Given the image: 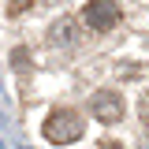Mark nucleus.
Returning a JSON list of instances; mask_svg holds the SVG:
<instances>
[{
    "instance_id": "obj_1",
    "label": "nucleus",
    "mask_w": 149,
    "mask_h": 149,
    "mask_svg": "<svg viewBox=\"0 0 149 149\" xmlns=\"http://www.w3.org/2000/svg\"><path fill=\"white\" fill-rule=\"evenodd\" d=\"M41 130H45V138L52 146H71V142H78L86 134V123H82V116L74 108H56V112H49Z\"/></svg>"
},
{
    "instance_id": "obj_2",
    "label": "nucleus",
    "mask_w": 149,
    "mask_h": 149,
    "mask_svg": "<svg viewBox=\"0 0 149 149\" xmlns=\"http://www.w3.org/2000/svg\"><path fill=\"white\" fill-rule=\"evenodd\" d=\"M119 19H123V11H119V4H112V0H90V4L82 8V22L90 26L93 34H108V30H116Z\"/></svg>"
},
{
    "instance_id": "obj_3",
    "label": "nucleus",
    "mask_w": 149,
    "mask_h": 149,
    "mask_svg": "<svg viewBox=\"0 0 149 149\" xmlns=\"http://www.w3.org/2000/svg\"><path fill=\"white\" fill-rule=\"evenodd\" d=\"M90 108H93V119H97V123H119V119H123V97L101 90V93H93Z\"/></svg>"
},
{
    "instance_id": "obj_4",
    "label": "nucleus",
    "mask_w": 149,
    "mask_h": 149,
    "mask_svg": "<svg viewBox=\"0 0 149 149\" xmlns=\"http://www.w3.org/2000/svg\"><path fill=\"white\" fill-rule=\"evenodd\" d=\"M49 41H52V45H71V41H74V22H71V19H60V22H52Z\"/></svg>"
},
{
    "instance_id": "obj_5",
    "label": "nucleus",
    "mask_w": 149,
    "mask_h": 149,
    "mask_svg": "<svg viewBox=\"0 0 149 149\" xmlns=\"http://www.w3.org/2000/svg\"><path fill=\"white\" fill-rule=\"evenodd\" d=\"M26 8H30V0H11V4H8V15H19V11H26Z\"/></svg>"
},
{
    "instance_id": "obj_6",
    "label": "nucleus",
    "mask_w": 149,
    "mask_h": 149,
    "mask_svg": "<svg viewBox=\"0 0 149 149\" xmlns=\"http://www.w3.org/2000/svg\"><path fill=\"white\" fill-rule=\"evenodd\" d=\"M11 60H15V67H26V49H15V56H11Z\"/></svg>"
},
{
    "instance_id": "obj_7",
    "label": "nucleus",
    "mask_w": 149,
    "mask_h": 149,
    "mask_svg": "<svg viewBox=\"0 0 149 149\" xmlns=\"http://www.w3.org/2000/svg\"><path fill=\"white\" fill-rule=\"evenodd\" d=\"M142 119L149 123V93H146V101H142Z\"/></svg>"
},
{
    "instance_id": "obj_8",
    "label": "nucleus",
    "mask_w": 149,
    "mask_h": 149,
    "mask_svg": "<svg viewBox=\"0 0 149 149\" xmlns=\"http://www.w3.org/2000/svg\"><path fill=\"white\" fill-rule=\"evenodd\" d=\"M97 149H123V146H119V142H101Z\"/></svg>"
}]
</instances>
